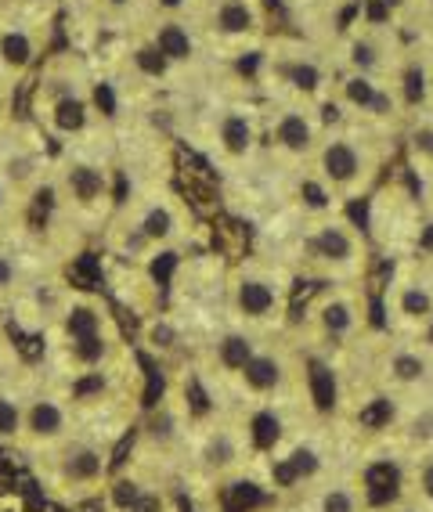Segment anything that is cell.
Returning a JSON list of instances; mask_svg holds the SVG:
<instances>
[{
	"instance_id": "32",
	"label": "cell",
	"mask_w": 433,
	"mask_h": 512,
	"mask_svg": "<svg viewBox=\"0 0 433 512\" xmlns=\"http://www.w3.org/2000/svg\"><path fill=\"white\" fill-rule=\"evenodd\" d=\"M4 112H8V101H4V94H0V119H4Z\"/></svg>"
},
{
	"instance_id": "12",
	"label": "cell",
	"mask_w": 433,
	"mask_h": 512,
	"mask_svg": "<svg viewBox=\"0 0 433 512\" xmlns=\"http://www.w3.org/2000/svg\"><path fill=\"white\" fill-rule=\"evenodd\" d=\"M55 195V210L73 213L76 220H102L120 206L116 199V174L91 156H73L58 166V174L47 181Z\"/></svg>"
},
{
	"instance_id": "26",
	"label": "cell",
	"mask_w": 433,
	"mask_h": 512,
	"mask_svg": "<svg viewBox=\"0 0 433 512\" xmlns=\"http://www.w3.org/2000/svg\"><path fill=\"white\" fill-rule=\"evenodd\" d=\"M19 282H22V271H19V260H15V253L0 249V296L19 293Z\"/></svg>"
},
{
	"instance_id": "20",
	"label": "cell",
	"mask_w": 433,
	"mask_h": 512,
	"mask_svg": "<svg viewBox=\"0 0 433 512\" xmlns=\"http://www.w3.org/2000/svg\"><path fill=\"white\" fill-rule=\"evenodd\" d=\"M40 58V33L29 15H0V73L8 80L26 76Z\"/></svg>"
},
{
	"instance_id": "31",
	"label": "cell",
	"mask_w": 433,
	"mask_h": 512,
	"mask_svg": "<svg viewBox=\"0 0 433 512\" xmlns=\"http://www.w3.org/2000/svg\"><path fill=\"white\" fill-rule=\"evenodd\" d=\"M419 260H423V267H426V275H430V282H433V246L426 249L423 256H419Z\"/></svg>"
},
{
	"instance_id": "6",
	"label": "cell",
	"mask_w": 433,
	"mask_h": 512,
	"mask_svg": "<svg viewBox=\"0 0 433 512\" xmlns=\"http://www.w3.org/2000/svg\"><path fill=\"white\" fill-rule=\"evenodd\" d=\"M293 256L296 271L322 285L358 282L369 267V246L361 228L347 217H332L329 210L314 213L311 224L296 235Z\"/></svg>"
},
{
	"instance_id": "5",
	"label": "cell",
	"mask_w": 433,
	"mask_h": 512,
	"mask_svg": "<svg viewBox=\"0 0 433 512\" xmlns=\"http://www.w3.org/2000/svg\"><path fill=\"white\" fill-rule=\"evenodd\" d=\"M257 462V437L246 412H221L199 422L181 462V476L195 491H221L246 480Z\"/></svg>"
},
{
	"instance_id": "33",
	"label": "cell",
	"mask_w": 433,
	"mask_h": 512,
	"mask_svg": "<svg viewBox=\"0 0 433 512\" xmlns=\"http://www.w3.org/2000/svg\"><path fill=\"white\" fill-rule=\"evenodd\" d=\"M426 22H430V26H433V15H430V19H426Z\"/></svg>"
},
{
	"instance_id": "11",
	"label": "cell",
	"mask_w": 433,
	"mask_h": 512,
	"mask_svg": "<svg viewBox=\"0 0 433 512\" xmlns=\"http://www.w3.org/2000/svg\"><path fill=\"white\" fill-rule=\"evenodd\" d=\"M37 116L58 141H80L98 116L94 87L76 73L73 65H51L47 76L40 80Z\"/></svg>"
},
{
	"instance_id": "15",
	"label": "cell",
	"mask_w": 433,
	"mask_h": 512,
	"mask_svg": "<svg viewBox=\"0 0 433 512\" xmlns=\"http://www.w3.org/2000/svg\"><path fill=\"white\" fill-rule=\"evenodd\" d=\"M105 512H181L170 494V476L127 462L112 473L102 494Z\"/></svg>"
},
{
	"instance_id": "24",
	"label": "cell",
	"mask_w": 433,
	"mask_h": 512,
	"mask_svg": "<svg viewBox=\"0 0 433 512\" xmlns=\"http://www.w3.org/2000/svg\"><path fill=\"white\" fill-rule=\"evenodd\" d=\"M394 426H397V440H401V448H412V444H433V397L419 404V408L397 412Z\"/></svg>"
},
{
	"instance_id": "28",
	"label": "cell",
	"mask_w": 433,
	"mask_h": 512,
	"mask_svg": "<svg viewBox=\"0 0 433 512\" xmlns=\"http://www.w3.org/2000/svg\"><path fill=\"white\" fill-rule=\"evenodd\" d=\"M8 4H11V15H40L51 0H8Z\"/></svg>"
},
{
	"instance_id": "13",
	"label": "cell",
	"mask_w": 433,
	"mask_h": 512,
	"mask_svg": "<svg viewBox=\"0 0 433 512\" xmlns=\"http://www.w3.org/2000/svg\"><path fill=\"white\" fill-rule=\"evenodd\" d=\"M383 332L412 339L433 336V282L423 260H405L394 267L383 293Z\"/></svg>"
},
{
	"instance_id": "18",
	"label": "cell",
	"mask_w": 433,
	"mask_h": 512,
	"mask_svg": "<svg viewBox=\"0 0 433 512\" xmlns=\"http://www.w3.org/2000/svg\"><path fill=\"white\" fill-rule=\"evenodd\" d=\"M369 491L361 476L343 469V473H325L318 480H307L300 494V512H369Z\"/></svg>"
},
{
	"instance_id": "3",
	"label": "cell",
	"mask_w": 433,
	"mask_h": 512,
	"mask_svg": "<svg viewBox=\"0 0 433 512\" xmlns=\"http://www.w3.org/2000/svg\"><path fill=\"white\" fill-rule=\"evenodd\" d=\"M311 361H343L372 332L369 296L358 282L322 285L304 307L300 321L286 329Z\"/></svg>"
},
{
	"instance_id": "10",
	"label": "cell",
	"mask_w": 433,
	"mask_h": 512,
	"mask_svg": "<svg viewBox=\"0 0 433 512\" xmlns=\"http://www.w3.org/2000/svg\"><path fill=\"white\" fill-rule=\"evenodd\" d=\"M76 430H83V422L73 408V397L65 394V386H58L44 372L29 375L15 451L22 458H37L55 448V444H62V440H69Z\"/></svg>"
},
{
	"instance_id": "23",
	"label": "cell",
	"mask_w": 433,
	"mask_h": 512,
	"mask_svg": "<svg viewBox=\"0 0 433 512\" xmlns=\"http://www.w3.org/2000/svg\"><path fill=\"white\" fill-rule=\"evenodd\" d=\"M33 372H15L0 375V444H11L19 440V426H22V401H26V386Z\"/></svg>"
},
{
	"instance_id": "7",
	"label": "cell",
	"mask_w": 433,
	"mask_h": 512,
	"mask_svg": "<svg viewBox=\"0 0 433 512\" xmlns=\"http://www.w3.org/2000/svg\"><path fill=\"white\" fill-rule=\"evenodd\" d=\"M231 329L249 336H275L289 329V271L264 260H246L224 285Z\"/></svg>"
},
{
	"instance_id": "30",
	"label": "cell",
	"mask_w": 433,
	"mask_h": 512,
	"mask_svg": "<svg viewBox=\"0 0 433 512\" xmlns=\"http://www.w3.org/2000/svg\"><path fill=\"white\" fill-rule=\"evenodd\" d=\"M408 8H412L419 19H430V15H433V0H408Z\"/></svg>"
},
{
	"instance_id": "8",
	"label": "cell",
	"mask_w": 433,
	"mask_h": 512,
	"mask_svg": "<svg viewBox=\"0 0 433 512\" xmlns=\"http://www.w3.org/2000/svg\"><path fill=\"white\" fill-rule=\"evenodd\" d=\"M379 145L369 130L347 127L343 119L325 127V138L318 145L311 159V181L329 195V202L336 199H358L361 192H369V184L379 174Z\"/></svg>"
},
{
	"instance_id": "4",
	"label": "cell",
	"mask_w": 433,
	"mask_h": 512,
	"mask_svg": "<svg viewBox=\"0 0 433 512\" xmlns=\"http://www.w3.org/2000/svg\"><path fill=\"white\" fill-rule=\"evenodd\" d=\"M112 455H116V437H105L98 430H76L69 440L55 444L44 455L29 458V466L37 473L40 487H44L55 502L62 505H87L102 502L105 487H109L112 473Z\"/></svg>"
},
{
	"instance_id": "29",
	"label": "cell",
	"mask_w": 433,
	"mask_h": 512,
	"mask_svg": "<svg viewBox=\"0 0 433 512\" xmlns=\"http://www.w3.org/2000/svg\"><path fill=\"white\" fill-rule=\"evenodd\" d=\"M423 69H426V105L433 109V55L423 58Z\"/></svg>"
},
{
	"instance_id": "1",
	"label": "cell",
	"mask_w": 433,
	"mask_h": 512,
	"mask_svg": "<svg viewBox=\"0 0 433 512\" xmlns=\"http://www.w3.org/2000/svg\"><path fill=\"white\" fill-rule=\"evenodd\" d=\"M130 357L120 325L98 296L69 293L55 321L44 329V375L69 386L87 375L109 372Z\"/></svg>"
},
{
	"instance_id": "2",
	"label": "cell",
	"mask_w": 433,
	"mask_h": 512,
	"mask_svg": "<svg viewBox=\"0 0 433 512\" xmlns=\"http://www.w3.org/2000/svg\"><path fill=\"white\" fill-rule=\"evenodd\" d=\"M365 386L376 401L390 408V415L419 408L433 397V336H365Z\"/></svg>"
},
{
	"instance_id": "9",
	"label": "cell",
	"mask_w": 433,
	"mask_h": 512,
	"mask_svg": "<svg viewBox=\"0 0 433 512\" xmlns=\"http://www.w3.org/2000/svg\"><path fill=\"white\" fill-rule=\"evenodd\" d=\"M188 217L174 202V195H138L130 192L116 206V224H112V249L123 260L148 264L156 256H170L177 238L185 235Z\"/></svg>"
},
{
	"instance_id": "27",
	"label": "cell",
	"mask_w": 433,
	"mask_h": 512,
	"mask_svg": "<svg viewBox=\"0 0 433 512\" xmlns=\"http://www.w3.org/2000/svg\"><path fill=\"white\" fill-rule=\"evenodd\" d=\"M369 512H426V509L423 505H415L412 498H405V494H397V498H390V502L372 505Z\"/></svg>"
},
{
	"instance_id": "16",
	"label": "cell",
	"mask_w": 433,
	"mask_h": 512,
	"mask_svg": "<svg viewBox=\"0 0 433 512\" xmlns=\"http://www.w3.org/2000/svg\"><path fill=\"white\" fill-rule=\"evenodd\" d=\"M210 141L228 166L249 163L260 152V141H264L260 116L249 105H224L210 119Z\"/></svg>"
},
{
	"instance_id": "14",
	"label": "cell",
	"mask_w": 433,
	"mask_h": 512,
	"mask_svg": "<svg viewBox=\"0 0 433 512\" xmlns=\"http://www.w3.org/2000/svg\"><path fill=\"white\" fill-rule=\"evenodd\" d=\"M329 127L325 105H289L282 101L268 123V145L282 163L307 166L318 152Z\"/></svg>"
},
{
	"instance_id": "21",
	"label": "cell",
	"mask_w": 433,
	"mask_h": 512,
	"mask_svg": "<svg viewBox=\"0 0 433 512\" xmlns=\"http://www.w3.org/2000/svg\"><path fill=\"white\" fill-rule=\"evenodd\" d=\"M148 44L156 47L159 55L166 58V65L174 69V65H188L195 62L199 55V37H195V29L188 26L181 15H159L156 29H152V37Z\"/></svg>"
},
{
	"instance_id": "22",
	"label": "cell",
	"mask_w": 433,
	"mask_h": 512,
	"mask_svg": "<svg viewBox=\"0 0 433 512\" xmlns=\"http://www.w3.org/2000/svg\"><path fill=\"white\" fill-rule=\"evenodd\" d=\"M401 494L433 512V444L401 448Z\"/></svg>"
},
{
	"instance_id": "17",
	"label": "cell",
	"mask_w": 433,
	"mask_h": 512,
	"mask_svg": "<svg viewBox=\"0 0 433 512\" xmlns=\"http://www.w3.org/2000/svg\"><path fill=\"white\" fill-rule=\"evenodd\" d=\"M264 76L275 83H282L289 91V105H329L325 91H329V73L318 58L289 55V58H268L260 55Z\"/></svg>"
},
{
	"instance_id": "19",
	"label": "cell",
	"mask_w": 433,
	"mask_h": 512,
	"mask_svg": "<svg viewBox=\"0 0 433 512\" xmlns=\"http://www.w3.org/2000/svg\"><path fill=\"white\" fill-rule=\"evenodd\" d=\"M206 33L228 47H246L264 29V11L257 0H210L206 4Z\"/></svg>"
},
{
	"instance_id": "25",
	"label": "cell",
	"mask_w": 433,
	"mask_h": 512,
	"mask_svg": "<svg viewBox=\"0 0 433 512\" xmlns=\"http://www.w3.org/2000/svg\"><path fill=\"white\" fill-rule=\"evenodd\" d=\"M412 156L423 174H433V123H419L412 134Z\"/></svg>"
}]
</instances>
